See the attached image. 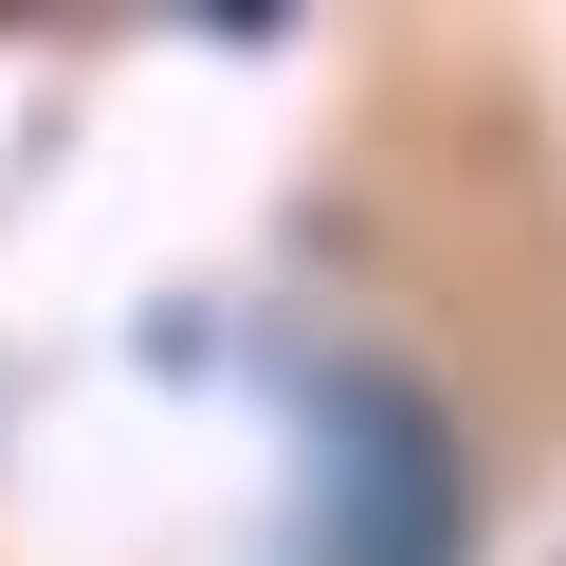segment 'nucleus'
<instances>
[{
  "instance_id": "obj_1",
  "label": "nucleus",
  "mask_w": 566,
  "mask_h": 566,
  "mask_svg": "<svg viewBox=\"0 0 566 566\" xmlns=\"http://www.w3.org/2000/svg\"><path fill=\"white\" fill-rule=\"evenodd\" d=\"M457 548H475L457 402L384 347H329L293 402V566H457Z\"/></svg>"
}]
</instances>
